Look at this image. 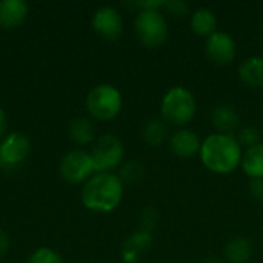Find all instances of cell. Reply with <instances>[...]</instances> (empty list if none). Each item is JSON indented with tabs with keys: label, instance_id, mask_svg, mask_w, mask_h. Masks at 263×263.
I'll return each instance as SVG.
<instances>
[{
	"label": "cell",
	"instance_id": "5bb4252c",
	"mask_svg": "<svg viewBox=\"0 0 263 263\" xmlns=\"http://www.w3.org/2000/svg\"><path fill=\"white\" fill-rule=\"evenodd\" d=\"M29 14L25 0H0V28L14 29L23 25Z\"/></svg>",
	"mask_w": 263,
	"mask_h": 263
},
{
	"label": "cell",
	"instance_id": "9c48e42d",
	"mask_svg": "<svg viewBox=\"0 0 263 263\" xmlns=\"http://www.w3.org/2000/svg\"><path fill=\"white\" fill-rule=\"evenodd\" d=\"M91 26L94 32L103 40L114 42L123 32V18L120 12L112 6H100L96 9L91 18Z\"/></svg>",
	"mask_w": 263,
	"mask_h": 263
},
{
	"label": "cell",
	"instance_id": "f1b7e54d",
	"mask_svg": "<svg viewBox=\"0 0 263 263\" xmlns=\"http://www.w3.org/2000/svg\"><path fill=\"white\" fill-rule=\"evenodd\" d=\"M203 263H227L225 260H222V259H219V257H206Z\"/></svg>",
	"mask_w": 263,
	"mask_h": 263
},
{
	"label": "cell",
	"instance_id": "2e32d148",
	"mask_svg": "<svg viewBox=\"0 0 263 263\" xmlns=\"http://www.w3.org/2000/svg\"><path fill=\"white\" fill-rule=\"evenodd\" d=\"M239 79L250 88H263V55L245 59L237 69Z\"/></svg>",
	"mask_w": 263,
	"mask_h": 263
},
{
	"label": "cell",
	"instance_id": "44dd1931",
	"mask_svg": "<svg viewBox=\"0 0 263 263\" xmlns=\"http://www.w3.org/2000/svg\"><path fill=\"white\" fill-rule=\"evenodd\" d=\"M145 173H146V170H145V166L140 162L129 160V162L122 165V168H120L117 176H119V179L122 180L123 185H136V183L143 180Z\"/></svg>",
	"mask_w": 263,
	"mask_h": 263
},
{
	"label": "cell",
	"instance_id": "8fae6325",
	"mask_svg": "<svg viewBox=\"0 0 263 263\" xmlns=\"http://www.w3.org/2000/svg\"><path fill=\"white\" fill-rule=\"evenodd\" d=\"M202 140L199 134L190 128H179L170 136V149L176 157L191 159L200 153Z\"/></svg>",
	"mask_w": 263,
	"mask_h": 263
},
{
	"label": "cell",
	"instance_id": "ac0fdd59",
	"mask_svg": "<svg viewBox=\"0 0 263 263\" xmlns=\"http://www.w3.org/2000/svg\"><path fill=\"white\" fill-rule=\"evenodd\" d=\"M253 256V242L247 237H234L223 248V259L228 263H248Z\"/></svg>",
	"mask_w": 263,
	"mask_h": 263
},
{
	"label": "cell",
	"instance_id": "484cf974",
	"mask_svg": "<svg viewBox=\"0 0 263 263\" xmlns=\"http://www.w3.org/2000/svg\"><path fill=\"white\" fill-rule=\"evenodd\" d=\"M248 191H250V196L254 200L263 202V179H253V180H250Z\"/></svg>",
	"mask_w": 263,
	"mask_h": 263
},
{
	"label": "cell",
	"instance_id": "d6986e66",
	"mask_svg": "<svg viewBox=\"0 0 263 263\" xmlns=\"http://www.w3.org/2000/svg\"><path fill=\"white\" fill-rule=\"evenodd\" d=\"M191 29L200 37H210L217 31V17L210 8H199L191 14Z\"/></svg>",
	"mask_w": 263,
	"mask_h": 263
},
{
	"label": "cell",
	"instance_id": "277c9868",
	"mask_svg": "<svg viewBox=\"0 0 263 263\" xmlns=\"http://www.w3.org/2000/svg\"><path fill=\"white\" fill-rule=\"evenodd\" d=\"M85 106L91 119L99 122H109L116 119L123 106L122 92L109 83L96 85L86 96Z\"/></svg>",
	"mask_w": 263,
	"mask_h": 263
},
{
	"label": "cell",
	"instance_id": "ffe728a7",
	"mask_svg": "<svg viewBox=\"0 0 263 263\" xmlns=\"http://www.w3.org/2000/svg\"><path fill=\"white\" fill-rule=\"evenodd\" d=\"M240 168L251 180L263 179V142L243 151Z\"/></svg>",
	"mask_w": 263,
	"mask_h": 263
},
{
	"label": "cell",
	"instance_id": "603a6c76",
	"mask_svg": "<svg viewBox=\"0 0 263 263\" xmlns=\"http://www.w3.org/2000/svg\"><path fill=\"white\" fill-rule=\"evenodd\" d=\"M26 263H63V259L52 248L42 247V248H37L35 251L31 253Z\"/></svg>",
	"mask_w": 263,
	"mask_h": 263
},
{
	"label": "cell",
	"instance_id": "52a82bcc",
	"mask_svg": "<svg viewBox=\"0 0 263 263\" xmlns=\"http://www.w3.org/2000/svg\"><path fill=\"white\" fill-rule=\"evenodd\" d=\"M59 173L62 179L71 185H83L96 174V166L89 151L71 149L59 162Z\"/></svg>",
	"mask_w": 263,
	"mask_h": 263
},
{
	"label": "cell",
	"instance_id": "8992f818",
	"mask_svg": "<svg viewBox=\"0 0 263 263\" xmlns=\"http://www.w3.org/2000/svg\"><path fill=\"white\" fill-rule=\"evenodd\" d=\"M89 154L92 157L96 173H111L122 163L125 148L116 134L106 133L94 140Z\"/></svg>",
	"mask_w": 263,
	"mask_h": 263
},
{
	"label": "cell",
	"instance_id": "83f0119b",
	"mask_svg": "<svg viewBox=\"0 0 263 263\" xmlns=\"http://www.w3.org/2000/svg\"><path fill=\"white\" fill-rule=\"evenodd\" d=\"M8 116L6 111L3 109V106H0V142L3 140V137L8 134Z\"/></svg>",
	"mask_w": 263,
	"mask_h": 263
},
{
	"label": "cell",
	"instance_id": "5b68a950",
	"mask_svg": "<svg viewBox=\"0 0 263 263\" xmlns=\"http://www.w3.org/2000/svg\"><path fill=\"white\" fill-rule=\"evenodd\" d=\"M134 31L143 46L156 49L168 39V25L160 9H140L134 18Z\"/></svg>",
	"mask_w": 263,
	"mask_h": 263
},
{
	"label": "cell",
	"instance_id": "3957f363",
	"mask_svg": "<svg viewBox=\"0 0 263 263\" xmlns=\"http://www.w3.org/2000/svg\"><path fill=\"white\" fill-rule=\"evenodd\" d=\"M197 102L194 94L185 86L170 88L160 102L162 119L177 128H185L196 116Z\"/></svg>",
	"mask_w": 263,
	"mask_h": 263
},
{
	"label": "cell",
	"instance_id": "4316f807",
	"mask_svg": "<svg viewBox=\"0 0 263 263\" xmlns=\"http://www.w3.org/2000/svg\"><path fill=\"white\" fill-rule=\"evenodd\" d=\"M11 248V240H9V236L5 230L0 228V259H3L8 251Z\"/></svg>",
	"mask_w": 263,
	"mask_h": 263
},
{
	"label": "cell",
	"instance_id": "6da1fadb",
	"mask_svg": "<svg viewBox=\"0 0 263 263\" xmlns=\"http://www.w3.org/2000/svg\"><path fill=\"white\" fill-rule=\"evenodd\" d=\"M125 185L114 173H96L86 180L80 191L83 206L97 214H108L119 208L123 199Z\"/></svg>",
	"mask_w": 263,
	"mask_h": 263
},
{
	"label": "cell",
	"instance_id": "d4e9b609",
	"mask_svg": "<svg viewBox=\"0 0 263 263\" xmlns=\"http://www.w3.org/2000/svg\"><path fill=\"white\" fill-rule=\"evenodd\" d=\"M170 14L176 15V17H185L190 14L191 11V6L188 2H183V0H171V2H165V6H163Z\"/></svg>",
	"mask_w": 263,
	"mask_h": 263
},
{
	"label": "cell",
	"instance_id": "9a60e30c",
	"mask_svg": "<svg viewBox=\"0 0 263 263\" xmlns=\"http://www.w3.org/2000/svg\"><path fill=\"white\" fill-rule=\"evenodd\" d=\"M68 137L79 146L94 143L97 137H96V126L92 119L85 116L74 117L68 125Z\"/></svg>",
	"mask_w": 263,
	"mask_h": 263
},
{
	"label": "cell",
	"instance_id": "7402d4cb",
	"mask_svg": "<svg viewBox=\"0 0 263 263\" xmlns=\"http://www.w3.org/2000/svg\"><path fill=\"white\" fill-rule=\"evenodd\" d=\"M260 131L256 128V126H242L237 134H236V139L239 142V145L245 149L248 148H253L259 143H262L260 140Z\"/></svg>",
	"mask_w": 263,
	"mask_h": 263
},
{
	"label": "cell",
	"instance_id": "7a4b0ae2",
	"mask_svg": "<svg viewBox=\"0 0 263 263\" xmlns=\"http://www.w3.org/2000/svg\"><path fill=\"white\" fill-rule=\"evenodd\" d=\"M199 156L208 171L227 176L240 166L243 148L239 145L236 136L213 133L202 142Z\"/></svg>",
	"mask_w": 263,
	"mask_h": 263
},
{
	"label": "cell",
	"instance_id": "cb8c5ba5",
	"mask_svg": "<svg viewBox=\"0 0 263 263\" xmlns=\"http://www.w3.org/2000/svg\"><path fill=\"white\" fill-rule=\"evenodd\" d=\"M140 230H145V231H153V228L157 225V220H159V214H157V210L154 206H146L142 213H140Z\"/></svg>",
	"mask_w": 263,
	"mask_h": 263
},
{
	"label": "cell",
	"instance_id": "4fadbf2b",
	"mask_svg": "<svg viewBox=\"0 0 263 263\" xmlns=\"http://www.w3.org/2000/svg\"><path fill=\"white\" fill-rule=\"evenodd\" d=\"M211 123L220 134L236 136L240 129V116L233 105H217L211 111Z\"/></svg>",
	"mask_w": 263,
	"mask_h": 263
},
{
	"label": "cell",
	"instance_id": "f546056e",
	"mask_svg": "<svg viewBox=\"0 0 263 263\" xmlns=\"http://www.w3.org/2000/svg\"><path fill=\"white\" fill-rule=\"evenodd\" d=\"M262 45H263V34H262Z\"/></svg>",
	"mask_w": 263,
	"mask_h": 263
},
{
	"label": "cell",
	"instance_id": "7c38bea8",
	"mask_svg": "<svg viewBox=\"0 0 263 263\" xmlns=\"http://www.w3.org/2000/svg\"><path fill=\"white\" fill-rule=\"evenodd\" d=\"M153 247V234L145 230H136L123 243L122 259L125 263H139Z\"/></svg>",
	"mask_w": 263,
	"mask_h": 263
},
{
	"label": "cell",
	"instance_id": "30bf717a",
	"mask_svg": "<svg viewBox=\"0 0 263 263\" xmlns=\"http://www.w3.org/2000/svg\"><path fill=\"white\" fill-rule=\"evenodd\" d=\"M205 52L213 63L227 66L234 62L237 55V45L231 34L223 31H216L213 35L206 39Z\"/></svg>",
	"mask_w": 263,
	"mask_h": 263
},
{
	"label": "cell",
	"instance_id": "ba28073f",
	"mask_svg": "<svg viewBox=\"0 0 263 263\" xmlns=\"http://www.w3.org/2000/svg\"><path fill=\"white\" fill-rule=\"evenodd\" d=\"M31 153V140L25 133L11 131L0 142V162L2 166L17 168Z\"/></svg>",
	"mask_w": 263,
	"mask_h": 263
},
{
	"label": "cell",
	"instance_id": "4dcf8cb0",
	"mask_svg": "<svg viewBox=\"0 0 263 263\" xmlns=\"http://www.w3.org/2000/svg\"><path fill=\"white\" fill-rule=\"evenodd\" d=\"M0 166H2V162H0Z\"/></svg>",
	"mask_w": 263,
	"mask_h": 263
},
{
	"label": "cell",
	"instance_id": "e0dca14e",
	"mask_svg": "<svg viewBox=\"0 0 263 263\" xmlns=\"http://www.w3.org/2000/svg\"><path fill=\"white\" fill-rule=\"evenodd\" d=\"M142 139L153 148L162 146L168 139V123L162 117L148 119L142 126Z\"/></svg>",
	"mask_w": 263,
	"mask_h": 263
}]
</instances>
